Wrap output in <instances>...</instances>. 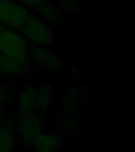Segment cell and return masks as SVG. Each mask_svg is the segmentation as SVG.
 Listing matches in <instances>:
<instances>
[{
    "label": "cell",
    "mask_w": 135,
    "mask_h": 152,
    "mask_svg": "<svg viewBox=\"0 0 135 152\" xmlns=\"http://www.w3.org/2000/svg\"><path fill=\"white\" fill-rule=\"evenodd\" d=\"M29 58L0 55V74L8 78L21 77L28 71Z\"/></svg>",
    "instance_id": "8992f818"
},
{
    "label": "cell",
    "mask_w": 135,
    "mask_h": 152,
    "mask_svg": "<svg viewBox=\"0 0 135 152\" xmlns=\"http://www.w3.org/2000/svg\"><path fill=\"white\" fill-rule=\"evenodd\" d=\"M42 123L37 114L22 113L17 120V129L19 132L26 140L31 139L41 131Z\"/></svg>",
    "instance_id": "ba28073f"
},
{
    "label": "cell",
    "mask_w": 135,
    "mask_h": 152,
    "mask_svg": "<svg viewBox=\"0 0 135 152\" xmlns=\"http://www.w3.org/2000/svg\"><path fill=\"white\" fill-rule=\"evenodd\" d=\"M39 90L34 86H27L19 95L18 105L22 113L37 114L46 110L52 98L47 88Z\"/></svg>",
    "instance_id": "3957f363"
},
{
    "label": "cell",
    "mask_w": 135,
    "mask_h": 152,
    "mask_svg": "<svg viewBox=\"0 0 135 152\" xmlns=\"http://www.w3.org/2000/svg\"><path fill=\"white\" fill-rule=\"evenodd\" d=\"M35 12L39 18L50 26L59 23L62 19V14L59 6L50 0H47Z\"/></svg>",
    "instance_id": "9c48e42d"
},
{
    "label": "cell",
    "mask_w": 135,
    "mask_h": 152,
    "mask_svg": "<svg viewBox=\"0 0 135 152\" xmlns=\"http://www.w3.org/2000/svg\"><path fill=\"white\" fill-rule=\"evenodd\" d=\"M32 12L17 0H0V23L3 27L20 30Z\"/></svg>",
    "instance_id": "277c9868"
},
{
    "label": "cell",
    "mask_w": 135,
    "mask_h": 152,
    "mask_svg": "<svg viewBox=\"0 0 135 152\" xmlns=\"http://www.w3.org/2000/svg\"><path fill=\"white\" fill-rule=\"evenodd\" d=\"M17 1H18L22 6L32 12L36 11L47 0H17Z\"/></svg>",
    "instance_id": "8fae6325"
},
{
    "label": "cell",
    "mask_w": 135,
    "mask_h": 152,
    "mask_svg": "<svg viewBox=\"0 0 135 152\" xmlns=\"http://www.w3.org/2000/svg\"><path fill=\"white\" fill-rule=\"evenodd\" d=\"M29 142L35 152H56L60 146L58 135L41 131L34 135Z\"/></svg>",
    "instance_id": "52a82bcc"
},
{
    "label": "cell",
    "mask_w": 135,
    "mask_h": 152,
    "mask_svg": "<svg viewBox=\"0 0 135 152\" xmlns=\"http://www.w3.org/2000/svg\"><path fill=\"white\" fill-rule=\"evenodd\" d=\"M30 46L21 31L2 26L0 30V55L14 57H29Z\"/></svg>",
    "instance_id": "7a4b0ae2"
},
{
    "label": "cell",
    "mask_w": 135,
    "mask_h": 152,
    "mask_svg": "<svg viewBox=\"0 0 135 152\" xmlns=\"http://www.w3.org/2000/svg\"><path fill=\"white\" fill-rule=\"evenodd\" d=\"M29 56L40 68L47 72H58L62 66L61 59L52 52L49 48H32Z\"/></svg>",
    "instance_id": "5b68a950"
},
{
    "label": "cell",
    "mask_w": 135,
    "mask_h": 152,
    "mask_svg": "<svg viewBox=\"0 0 135 152\" xmlns=\"http://www.w3.org/2000/svg\"><path fill=\"white\" fill-rule=\"evenodd\" d=\"M5 91L3 90V88L0 86V115H1V105H2V102H4L5 99Z\"/></svg>",
    "instance_id": "7c38bea8"
},
{
    "label": "cell",
    "mask_w": 135,
    "mask_h": 152,
    "mask_svg": "<svg viewBox=\"0 0 135 152\" xmlns=\"http://www.w3.org/2000/svg\"><path fill=\"white\" fill-rule=\"evenodd\" d=\"M14 133L8 126L0 124V152H13Z\"/></svg>",
    "instance_id": "30bf717a"
},
{
    "label": "cell",
    "mask_w": 135,
    "mask_h": 152,
    "mask_svg": "<svg viewBox=\"0 0 135 152\" xmlns=\"http://www.w3.org/2000/svg\"><path fill=\"white\" fill-rule=\"evenodd\" d=\"M20 31L29 46L33 48H49L54 43V36L52 26L36 14H32Z\"/></svg>",
    "instance_id": "6da1fadb"
},
{
    "label": "cell",
    "mask_w": 135,
    "mask_h": 152,
    "mask_svg": "<svg viewBox=\"0 0 135 152\" xmlns=\"http://www.w3.org/2000/svg\"><path fill=\"white\" fill-rule=\"evenodd\" d=\"M2 25H1V23H0V30L2 29Z\"/></svg>",
    "instance_id": "4fadbf2b"
}]
</instances>
